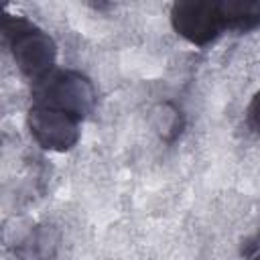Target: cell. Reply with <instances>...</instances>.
I'll use <instances>...</instances> for the list:
<instances>
[{
  "mask_svg": "<svg viewBox=\"0 0 260 260\" xmlns=\"http://www.w3.org/2000/svg\"><path fill=\"white\" fill-rule=\"evenodd\" d=\"M2 30L12 59L24 77L37 81L55 69L57 45L45 30H41L22 16L10 14L4 16Z\"/></svg>",
  "mask_w": 260,
  "mask_h": 260,
  "instance_id": "cell-1",
  "label": "cell"
},
{
  "mask_svg": "<svg viewBox=\"0 0 260 260\" xmlns=\"http://www.w3.org/2000/svg\"><path fill=\"white\" fill-rule=\"evenodd\" d=\"M35 104H45L51 108L65 110L79 120H83L95 104V89L91 81L79 71L53 69L45 77L32 81Z\"/></svg>",
  "mask_w": 260,
  "mask_h": 260,
  "instance_id": "cell-2",
  "label": "cell"
},
{
  "mask_svg": "<svg viewBox=\"0 0 260 260\" xmlns=\"http://www.w3.org/2000/svg\"><path fill=\"white\" fill-rule=\"evenodd\" d=\"M79 118L45 104H35L28 110L26 124L35 142L45 150L65 152L79 140Z\"/></svg>",
  "mask_w": 260,
  "mask_h": 260,
  "instance_id": "cell-3",
  "label": "cell"
},
{
  "mask_svg": "<svg viewBox=\"0 0 260 260\" xmlns=\"http://www.w3.org/2000/svg\"><path fill=\"white\" fill-rule=\"evenodd\" d=\"M171 24L179 37L197 47L215 41L223 28L215 0H175L171 6Z\"/></svg>",
  "mask_w": 260,
  "mask_h": 260,
  "instance_id": "cell-4",
  "label": "cell"
},
{
  "mask_svg": "<svg viewBox=\"0 0 260 260\" xmlns=\"http://www.w3.org/2000/svg\"><path fill=\"white\" fill-rule=\"evenodd\" d=\"M223 26L252 30L260 24V0H215Z\"/></svg>",
  "mask_w": 260,
  "mask_h": 260,
  "instance_id": "cell-5",
  "label": "cell"
},
{
  "mask_svg": "<svg viewBox=\"0 0 260 260\" xmlns=\"http://www.w3.org/2000/svg\"><path fill=\"white\" fill-rule=\"evenodd\" d=\"M246 114H248V126H250L256 134H260V91L254 93V98H252V102H250Z\"/></svg>",
  "mask_w": 260,
  "mask_h": 260,
  "instance_id": "cell-6",
  "label": "cell"
}]
</instances>
